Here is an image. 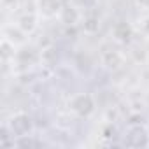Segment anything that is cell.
Instances as JSON below:
<instances>
[{"label":"cell","instance_id":"1","mask_svg":"<svg viewBox=\"0 0 149 149\" xmlns=\"http://www.w3.org/2000/svg\"><path fill=\"white\" fill-rule=\"evenodd\" d=\"M68 109L76 114L77 118H90L95 109H97V102L93 98V95L90 93H77V95H74L68 102Z\"/></svg>","mask_w":149,"mask_h":149},{"label":"cell","instance_id":"9","mask_svg":"<svg viewBox=\"0 0 149 149\" xmlns=\"http://www.w3.org/2000/svg\"><path fill=\"white\" fill-rule=\"evenodd\" d=\"M102 63L109 68V70H118L121 65H123V54L118 53V51H104L102 53Z\"/></svg>","mask_w":149,"mask_h":149},{"label":"cell","instance_id":"8","mask_svg":"<svg viewBox=\"0 0 149 149\" xmlns=\"http://www.w3.org/2000/svg\"><path fill=\"white\" fill-rule=\"evenodd\" d=\"M61 23H65L67 26H74V25H77L79 19H81V13L77 11V7H74V6H63L60 16Z\"/></svg>","mask_w":149,"mask_h":149},{"label":"cell","instance_id":"11","mask_svg":"<svg viewBox=\"0 0 149 149\" xmlns=\"http://www.w3.org/2000/svg\"><path fill=\"white\" fill-rule=\"evenodd\" d=\"M25 32L23 30H19L16 25L14 26H7L6 30H4V37L6 39H9L11 42H14L16 46H19V44H25Z\"/></svg>","mask_w":149,"mask_h":149},{"label":"cell","instance_id":"14","mask_svg":"<svg viewBox=\"0 0 149 149\" xmlns=\"http://www.w3.org/2000/svg\"><path fill=\"white\" fill-rule=\"evenodd\" d=\"M140 28H142V32H144L146 35H149V14L140 21Z\"/></svg>","mask_w":149,"mask_h":149},{"label":"cell","instance_id":"5","mask_svg":"<svg viewBox=\"0 0 149 149\" xmlns=\"http://www.w3.org/2000/svg\"><path fill=\"white\" fill-rule=\"evenodd\" d=\"M16 26L19 30H23L26 35L33 33L37 30V26H39V14L37 13H23L21 16H18Z\"/></svg>","mask_w":149,"mask_h":149},{"label":"cell","instance_id":"12","mask_svg":"<svg viewBox=\"0 0 149 149\" xmlns=\"http://www.w3.org/2000/svg\"><path fill=\"white\" fill-rule=\"evenodd\" d=\"M56 61H58V51H56V47L49 46V47H46V49L40 51V63L42 65L53 67Z\"/></svg>","mask_w":149,"mask_h":149},{"label":"cell","instance_id":"10","mask_svg":"<svg viewBox=\"0 0 149 149\" xmlns=\"http://www.w3.org/2000/svg\"><path fill=\"white\" fill-rule=\"evenodd\" d=\"M16 53H18V51H16V44L4 37L2 42H0V56H2L4 65H7L11 60H14V58H16Z\"/></svg>","mask_w":149,"mask_h":149},{"label":"cell","instance_id":"7","mask_svg":"<svg viewBox=\"0 0 149 149\" xmlns=\"http://www.w3.org/2000/svg\"><path fill=\"white\" fill-rule=\"evenodd\" d=\"M14 60L18 61V65L30 67V65H33L35 61L40 60V54H39L33 47H21V49L16 53V58H14Z\"/></svg>","mask_w":149,"mask_h":149},{"label":"cell","instance_id":"6","mask_svg":"<svg viewBox=\"0 0 149 149\" xmlns=\"http://www.w3.org/2000/svg\"><path fill=\"white\" fill-rule=\"evenodd\" d=\"M112 37H114V40H118V42H121V44L130 42L132 37H133V28H132V25L126 23V21L116 23L114 28H112Z\"/></svg>","mask_w":149,"mask_h":149},{"label":"cell","instance_id":"13","mask_svg":"<svg viewBox=\"0 0 149 149\" xmlns=\"http://www.w3.org/2000/svg\"><path fill=\"white\" fill-rule=\"evenodd\" d=\"M100 23H98V18H86L84 19V32L86 33H95L98 30Z\"/></svg>","mask_w":149,"mask_h":149},{"label":"cell","instance_id":"2","mask_svg":"<svg viewBox=\"0 0 149 149\" xmlns=\"http://www.w3.org/2000/svg\"><path fill=\"white\" fill-rule=\"evenodd\" d=\"M6 125H7L13 139L32 135V132H33V119L26 112H16V114H13Z\"/></svg>","mask_w":149,"mask_h":149},{"label":"cell","instance_id":"15","mask_svg":"<svg viewBox=\"0 0 149 149\" xmlns=\"http://www.w3.org/2000/svg\"><path fill=\"white\" fill-rule=\"evenodd\" d=\"M133 2H135V6L139 9H144V11L149 9V0H133Z\"/></svg>","mask_w":149,"mask_h":149},{"label":"cell","instance_id":"3","mask_svg":"<svg viewBox=\"0 0 149 149\" xmlns=\"http://www.w3.org/2000/svg\"><path fill=\"white\" fill-rule=\"evenodd\" d=\"M125 144L130 147H146L149 146V133L144 126L140 125H132L126 132Z\"/></svg>","mask_w":149,"mask_h":149},{"label":"cell","instance_id":"4","mask_svg":"<svg viewBox=\"0 0 149 149\" xmlns=\"http://www.w3.org/2000/svg\"><path fill=\"white\" fill-rule=\"evenodd\" d=\"M35 9L40 18L51 19V18L60 16L63 9V2L61 0H35Z\"/></svg>","mask_w":149,"mask_h":149}]
</instances>
